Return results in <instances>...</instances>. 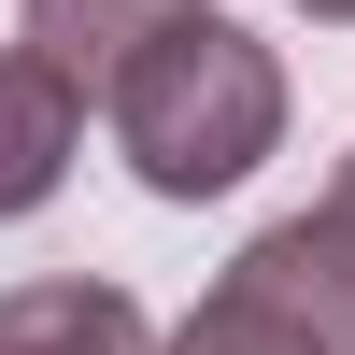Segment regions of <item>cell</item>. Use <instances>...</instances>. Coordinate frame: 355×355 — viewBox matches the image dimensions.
<instances>
[{
	"instance_id": "obj_1",
	"label": "cell",
	"mask_w": 355,
	"mask_h": 355,
	"mask_svg": "<svg viewBox=\"0 0 355 355\" xmlns=\"http://www.w3.org/2000/svg\"><path fill=\"white\" fill-rule=\"evenodd\" d=\"M100 114H114V157L157 199H227L256 157H284V57L256 43L242 15L199 0V15H171L157 43L100 85Z\"/></svg>"
},
{
	"instance_id": "obj_2",
	"label": "cell",
	"mask_w": 355,
	"mask_h": 355,
	"mask_svg": "<svg viewBox=\"0 0 355 355\" xmlns=\"http://www.w3.org/2000/svg\"><path fill=\"white\" fill-rule=\"evenodd\" d=\"M227 299H256L270 327H299L313 355H355V227L313 199V214L256 227L242 256H227Z\"/></svg>"
},
{
	"instance_id": "obj_3",
	"label": "cell",
	"mask_w": 355,
	"mask_h": 355,
	"mask_svg": "<svg viewBox=\"0 0 355 355\" xmlns=\"http://www.w3.org/2000/svg\"><path fill=\"white\" fill-rule=\"evenodd\" d=\"M71 157H85V85L57 71L43 43H0V227L43 214V199L71 185Z\"/></svg>"
},
{
	"instance_id": "obj_4",
	"label": "cell",
	"mask_w": 355,
	"mask_h": 355,
	"mask_svg": "<svg viewBox=\"0 0 355 355\" xmlns=\"http://www.w3.org/2000/svg\"><path fill=\"white\" fill-rule=\"evenodd\" d=\"M0 355H157V327L100 270H28V284H0Z\"/></svg>"
},
{
	"instance_id": "obj_5",
	"label": "cell",
	"mask_w": 355,
	"mask_h": 355,
	"mask_svg": "<svg viewBox=\"0 0 355 355\" xmlns=\"http://www.w3.org/2000/svg\"><path fill=\"white\" fill-rule=\"evenodd\" d=\"M15 15H28V43H43L57 71L85 85V114H100V85L128 71V57L157 43L171 15H199V0H15Z\"/></svg>"
},
{
	"instance_id": "obj_6",
	"label": "cell",
	"mask_w": 355,
	"mask_h": 355,
	"mask_svg": "<svg viewBox=\"0 0 355 355\" xmlns=\"http://www.w3.org/2000/svg\"><path fill=\"white\" fill-rule=\"evenodd\" d=\"M157 355H313V341H299V327H270L256 299H227V284H214V299H199V313H185Z\"/></svg>"
},
{
	"instance_id": "obj_7",
	"label": "cell",
	"mask_w": 355,
	"mask_h": 355,
	"mask_svg": "<svg viewBox=\"0 0 355 355\" xmlns=\"http://www.w3.org/2000/svg\"><path fill=\"white\" fill-rule=\"evenodd\" d=\"M299 15H313V28H355V0H299Z\"/></svg>"
},
{
	"instance_id": "obj_8",
	"label": "cell",
	"mask_w": 355,
	"mask_h": 355,
	"mask_svg": "<svg viewBox=\"0 0 355 355\" xmlns=\"http://www.w3.org/2000/svg\"><path fill=\"white\" fill-rule=\"evenodd\" d=\"M327 214H341V227H355V157H341V185H327Z\"/></svg>"
}]
</instances>
